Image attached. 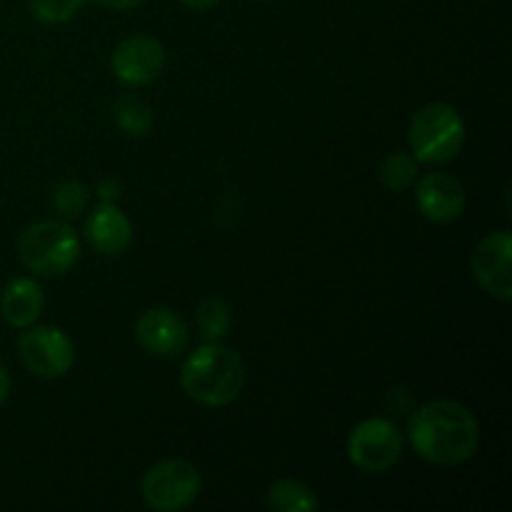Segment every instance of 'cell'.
<instances>
[{
  "label": "cell",
  "mask_w": 512,
  "mask_h": 512,
  "mask_svg": "<svg viewBox=\"0 0 512 512\" xmlns=\"http://www.w3.org/2000/svg\"><path fill=\"white\" fill-rule=\"evenodd\" d=\"M408 438L415 453L435 465H463L478 453L480 425L465 405L433 400L410 418Z\"/></svg>",
  "instance_id": "6da1fadb"
},
{
  "label": "cell",
  "mask_w": 512,
  "mask_h": 512,
  "mask_svg": "<svg viewBox=\"0 0 512 512\" xmlns=\"http://www.w3.org/2000/svg\"><path fill=\"white\" fill-rule=\"evenodd\" d=\"M245 385V365L233 348L205 343L185 358L180 368V388L205 408H223L240 395Z\"/></svg>",
  "instance_id": "7a4b0ae2"
},
{
  "label": "cell",
  "mask_w": 512,
  "mask_h": 512,
  "mask_svg": "<svg viewBox=\"0 0 512 512\" xmlns=\"http://www.w3.org/2000/svg\"><path fill=\"white\" fill-rule=\"evenodd\" d=\"M18 255L30 273L60 278L78 263L80 240L65 220H40L20 233Z\"/></svg>",
  "instance_id": "3957f363"
},
{
  "label": "cell",
  "mask_w": 512,
  "mask_h": 512,
  "mask_svg": "<svg viewBox=\"0 0 512 512\" xmlns=\"http://www.w3.org/2000/svg\"><path fill=\"white\" fill-rule=\"evenodd\" d=\"M413 158L425 165H445L458 158L465 145V120L448 103H428L410 120Z\"/></svg>",
  "instance_id": "277c9868"
},
{
  "label": "cell",
  "mask_w": 512,
  "mask_h": 512,
  "mask_svg": "<svg viewBox=\"0 0 512 512\" xmlns=\"http://www.w3.org/2000/svg\"><path fill=\"white\" fill-rule=\"evenodd\" d=\"M203 480L188 460H160L145 473L143 500L158 512H175L195 503Z\"/></svg>",
  "instance_id": "5b68a950"
},
{
  "label": "cell",
  "mask_w": 512,
  "mask_h": 512,
  "mask_svg": "<svg viewBox=\"0 0 512 512\" xmlns=\"http://www.w3.org/2000/svg\"><path fill=\"white\" fill-rule=\"evenodd\" d=\"M405 438L388 418H368L348 438V458L365 473H385L403 458Z\"/></svg>",
  "instance_id": "8992f818"
},
{
  "label": "cell",
  "mask_w": 512,
  "mask_h": 512,
  "mask_svg": "<svg viewBox=\"0 0 512 512\" xmlns=\"http://www.w3.org/2000/svg\"><path fill=\"white\" fill-rule=\"evenodd\" d=\"M18 338V355L25 368L38 378H60L75 363V350L60 328H23Z\"/></svg>",
  "instance_id": "52a82bcc"
},
{
  "label": "cell",
  "mask_w": 512,
  "mask_h": 512,
  "mask_svg": "<svg viewBox=\"0 0 512 512\" xmlns=\"http://www.w3.org/2000/svg\"><path fill=\"white\" fill-rule=\"evenodd\" d=\"M110 68H113L115 78L123 85H128V88H140V85L153 83L165 68L163 43L145 33L130 35V38L120 40L118 48L113 50Z\"/></svg>",
  "instance_id": "ba28073f"
},
{
  "label": "cell",
  "mask_w": 512,
  "mask_h": 512,
  "mask_svg": "<svg viewBox=\"0 0 512 512\" xmlns=\"http://www.w3.org/2000/svg\"><path fill=\"white\" fill-rule=\"evenodd\" d=\"M473 275L493 298L512 300V235L510 230L488 235L473 253Z\"/></svg>",
  "instance_id": "9c48e42d"
},
{
  "label": "cell",
  "mask_w": 512,
  "mask_h": 512,
  "mask_svg": "<svg viewBox=\"0 0 512 512\" xmlns=\"http://www.w3.org/2000/svg\"><path fill=\"white\" fill-rule=\"evenodd\" d=\"M135 338L145 353L158 358H175L188 348V325L178 313L168 308L145 310L135 323Z\"/></svg>",
  "instance_id": "30bf717a"
},
{
  "label": "cell",
  "mask_w": 512,
  "mask_h": 512,
  "mask_svg": "<svg viewBox=\"0 0 512 512\" xmlns=\"http://www.w3.org/2000/svg\"><path fill=\"white\" fill-rule=\"evenodd\" d=\"M415 205L425 220L438 225L455 223L465 213V190L450 173H428L415 188Z\"/></svg>",
  "instance_id": "8fae6325"
},
{
  "label": "cell",
  "mask_w": 512,
  "mask_h": 512,
  "mask_svg": "<svg viewBox=\"0 0 512 512\" xmlns=\"http://www.w3.org/2000/svg\"><path fill=\"white\" fill-rule=\"evenodd\" d=\"M85 238L98 253L120 255L133 240V225L115 203H100L85 220Z\"/></svg>",
  "instance_id": "7c38bea8"
},
{
  "label": "cell",
  "mask_w": 512,
  "mask_h": 512,
  "mask_svg": "<svg viewBox=\"0 0 512 512\" xmlns=\"http://www.w3.org/2000/svg\"><path fill=\"white\" fill-rule=\"evenodd\" d=\"M45 295L43 288L33 278H15L5 285L0 298V313L3 320L13 328H30L43 315Z\"/></svg>",
  "instance_id": "4fadbf2b"
},
{
  "label": "cell",
  "mask_w": 512,
  "mask_h": 512,
  "mask_svg": "<svg viewBox=\"0 0 512 512\" xmlns=\"http://www.w3.org/2000/svg\"><path fill=\"white\" fill-rule=\"evenodd\" d=\"M113 120L125 135L143 138L153 128V108L135 93H120L113 103Z\"/></svg>",
  "instance_id": "5bb4252c"
},
{
  "label": "cell",
  "mask_w": 512,
  "mask_h": 512,
  "mask_svg": "<svg viewBox=\"0 0 512 512\" xmlns=\"http://www.w3.org/2000/svg\"><path fill=\"white\" fill-rule=\"evenodd\" d=\"M318 505L315 490L300 480H278L268 490V508L275 512H313Z\"/></svg>",
  "instance_id": "9a60e30c"
},
{
  "label": "cell",
  "mask_w": 512,
  "mask_h": 512,
  "mask_svg": "<svg viewBox=\"0 0 512 512\" xmlns=\"http://www.w3.org/2000/svg\"><path fill=\"white\" fill-rule=\"evenodd\" d=\"M195 323L205 343H218L230 328V305L223 298H205L195 310Z\"/></svg>",
  "instance_id": "2e32d148"
},
{
  "label": "cell",
  "mask_w": 512,
  "mask_h": 512,
  "mask_svg": "<svg viewBox=\"0 0 512 512\" xmlns=\"http://www.w3.org/2000/svg\"><path fill=\"white\" fill-rule=\"evenodd\" d=\"M380 180L388 190L403 193L418 180V160L410 153H390L380 165Z\"/></svg>",
  "instance_id": "e0dca14e"
},
{
  "label": "cell",
  "mask_w": 512,
  "mask_h": 512,
  "mask_svg": "<svg viewBox=\"0 0 512 512\" xmlns=\"http://www.w3.org/2000/svg\"><path fill=\"white\" fill-rule=\"evenodd\" d=\"M53 208L63 220H75L88 205V188L80 180H65L53 190Z\"/></svg>",
  "instance_id": "ac0fdd59"
},
{
  "label": "cell",
  "mask_w": 512,
  "mask_h": 512,
  "mask_svg": "<svg viewBox=\"0 0 512 512\" xmlns=\"http://www.w3.org/2000/svg\"><path fill=\"white\" fill-rule=\"evenodd\" d=\"M83 3L85 0H28V8L38 23L58 25L73 20Z\"/></svg>",
  "instance_id": "d6986e66"
},
{
  "label": "cell",
  "mask_w": 512,
  "mask_h": 512,
  "mask_svg": "<svg viewBox=\"0 0 512 512\" xmlns=\"http://www.w3.org/2000/svg\"><path fill=\"white\" fill-rule=\"evenodd\" d=\"M123 195V185L113 178H105L98 183V198L100 203H115Z\"/></svg>",
  "instance_id": "ffe728a7"
},
{
  "label": "cell",
  "mask_w": 512,
  "mask_h": 512,
  "mask_svg": "<svg viewBox=\"0 0 512 512\" xmlns=\"http://www.w3.org/2000/svg\"><path fill=\"white\" fill-rule=\"evenodd\" d=\"M98 5H103V8L108 10H133L138 8V5H143L145 0H95Z\"/></svg>",
  "instance_id": "44dd1931"
},
{
  "label": "cell",
  "mask_w": 512,
  "mask_h": 512,
  "mask_svg": "<svg viewBox=\"0 0 512 512\" xmlns=\"http://www.w3.org/2000/svg\"><path fill=\"white\" fill-rule=\"evenodd\" d=\"M8 395H10V375L8 370H5V365L0 363V405L8 400Z\"/></svg>",
  "instance_id": "7402d4cb"
},
{
  "label": "cell",
  "mask_w": 512,
  "mask_h": 512,
  "mask_svg": "<svg viewBox=\"0 0 512 512\" xmlns=\"http://www.w3.org/2000/svg\"><path fill=\"white\" fill-rule=\"evenodd\" d=\"M185 8H193V10H210L220 3V0H180Z\"/></svg>",
  "instance_id": "603a6c76"
}]
</instances>
